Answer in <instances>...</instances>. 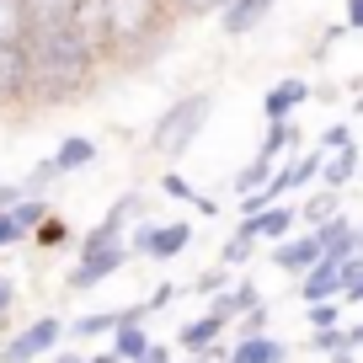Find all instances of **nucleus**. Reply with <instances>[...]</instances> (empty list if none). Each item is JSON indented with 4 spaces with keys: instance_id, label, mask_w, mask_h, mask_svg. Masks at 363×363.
Returning <instances> with one entry per match:
<instances>
[{
    "instance_id": "9",
    "label": "nucleus",
    "mask_w": 363,
    "mask_h": 363,
    "mask_svg": "<svg viewBox=\"0 0 363 363\" xmlns=\"http://www.w3.org/2000/svg\"><path fill=\"white\" fill-rule=\"evenodd\" d=\"M315 240H320V257L326 262H347V257L363 251V230L347 214H331L326 225H315Z\"/></svg>"
},
{
    "instance_id": "41",
    "label": "nucleus",
    "mask_w": 363,
    "mask_h": 363,
    "mask_svg": "<svg viewBox=\"0 0 363 363\" xmlns=\"http://www.w3.org/2000/svg\"><path fill=\"white\" fill-rule=\"evenodd\" d=\"M262 326H267V310H251V315H240V337H262Z\"/></svg>"
},
{
    "instance_id": "36",
    "label": "nucleus",
    "mask_w": 363,
    "mask_h": 363,
    "mask_svg": "<svg viewBox=\"0 0 363 363\" xmlns=\"http://www.w3.org/2000/svg\"><path fill=\"white\" fill-rule=\"evenodd\" d=\"M38 240H43V246H65V240H69V225H65V219H54V214H48L43 225H38Z\"/></svg>"
},
{
    "instance_id": "12",
    "label": "nucleus",
    "mask_w": 363,
    "mask_h": 363,
    "mask_svg": "<svg viewBox=\"0 0 363 363\" xmlns=\"http://www.w3.org/2000/svg\"><path fill=\"white\" fill-rule=\"evenodd\" d=\"M272 6H278V0H230L225 11H219V33L225 38H251L272 16Z\"/></svg>"
},
{
    "instance_id": "43",
    "label": "nucleus",
    "mask_w": 363,
    "mask_h": 363,
    "mask_svg": "<svg viewBox=\"0 0 363 363\" xmlns=\"http://www.w3.org/2000/svg\"><path fill=\"white\" fill-rule=\"evenodd\" d=\"M22 240V230H16V219L11 214H0V246H16Z\"/></svg>"
},
{
    "instance_id": "3",
    "label": "nucleus",
    "mask_w": 363,
    "mask_h": 363,
    "mask_svg": "<svg viewBox=\"0 0 363 363\" xmlns=\"http://www.w3.org/2000/svg\"><path fill=\"white\" fill-rule=\"evenodd\" d=\"M171 16V0H107V27H113V48H145L160 38Z\"/></svg>"
},
{
    "instance_id": "47",
    "label": "nucleus",
    "mask_w": 363,
    "mask_h": 363,
    "mask_svg": "<svg viewBox=\"0 0 363 363\" xmlns=\"http://www.w3.org/2000/svg\"><path fill=\"white\" fill-rule=\"evenodd\" d=\"M347 347H363V320H358V326H347Z\"/></svg>"
},
{
    "instance_id": "48",
    "label": "nucleus",
    "mask_w": 363,
    "mask_h": 363,
    "mask_svg": "<svg viewBox=\"0 0 363 363\" xmlns=\"http://www.w3.org/2000/svg\"><path fill=\"white\" fill-rule=\"evenodd\" d=\"M54 363H91V358H80V352H59Z\"/></svg>"
},
{
    "instance_id": "33",
    "label": "nucleus",
    "mask_w": 363,
    "mask_h": 363,
    "mask_svg": "<svg viewBox=\"0 0 363 363\" xmlns=\"http://www.w3.org/2000/svg\"><path fill=\"white\" fill-rule=\"evenodd\" d=\"M347 145H358V139H352V123H331L326 134L315 139V150H320V155H337V150H347Z\"/></svg>"
},
{
    "instance_id": "17",
    "label": "nucleus",
    "mask_w": 363,
    "mask_h": 363,
    "mask_svg": "<svg viewBox=\"0 0 363 363\" xmlns=\"http://www.w3.org/2000/svg\"><path fill=\"white\" fill-rule=\"evenodd\" d=\"M219 337H225V320L219 315H198V320H187V326L177 331V347H187V358H193V352H214Z\"/></svg>"
},
{
    "instance_id": "26",
    "label": "nucleus",
    "mask_w": 363,
    "mask_h": 363,
    "mask_svg": "<svg viewBox=\"0 0 363 363\" xmlns=\"http://www.w3.org/2000/svg\"><path fill=\"white\" fill-rule=\"evenodd\" d=\"M331 214H342V203H337V187H320V193H310L305 198V208H299V225H326Z\"/></svg>"
},
{
    "instance_id": "7",
    "label": "nucleus",
    "mask_w": 363,
    "mask_h": 363,
    "mask_svg": "<svg viewBox=\"0 0 363 363\" xmlns=\"http://www.w3.org/2000/svg\"><path fill=\"white\" fill-rule=\"evenodd\" d=\"M128 246L155 257V262H171L177 251L193 246V225H187V219H177V225H139V235L128 240Z\"/></svg>"
},
{
    "instance_id": "23",
    "label": "nucleus",
    "mask_w": 363,
    "mask_h": 363,
    "mask_svg": "<svg viewBox=\"0 0 363 363\" xmlns=\"http://www.w3.org/2000/svg\"><path fill=\"white\" fill-rule=\"evenodd\" d=\"M155 347V342H150V331H145V320H123V326L113 331V352L123 363H145V352Z\"/></svg>"
},
{
    "instance_id": "6",
    "label": "nucleus",
    "mask_w": 363,
    "mask_h": 363,
    "mask_svg": "<svg viewBox=\"0 0 363 363\" xmlns=\"http://www.w3.org/2000/svg\"><path fill=\"white\" fill-rule=\"evenodd\" d=\"M33 102V65H27V43H0V107Z\"/></svg>"
},
{
    "instance_id": "22",
    "label": "nucleus",
    "mask_w": 363,
    "mask_h": 363,
    "mask_svg": "<svg viewBox=\"0 0 363 363\" xmlns=\"http://www.w3.org/2000/svg\"><path fill=\"white\" fill-rule=\"evenodd\" d=\"M123 320H145V305H134V310H102V315H80L75 326V337H113Z\"/></svg>"
},
{
    "instance_id": "50",
    "label": "nucleus",
    "mask_w": 363,
    "mask_h": 363,
    "mask_svg": "<svg viewBox=\"0 0 363 363\" xmlns=\"http://www.w3.org/2000/svg\"><path fill=\"white\" fill-rule=\"evenodd\" d=\"M347 299H352V305H363V284H352V289H347Z\"/></svg>"
},
{
    "instance_id": "25",
    "label": "nucleus",
    "mask_w": 363,
    "mask_h": 363,
    "mask_svg": "<svg viewBox=\"0 0 363 363\" xmlns=\"http://www.w3.org/2000/svg\"><path fill=\"white\" fill-rule=\"evenodd\" d=\"M294 145H299V123H294V118H272L267 134H262V145H257V155L278 160L284 150H294Z\"/></svg>"
},
{
    "instance_id": "10",
    "label": "nucleus",
    "mask_w": 363,
    "mask_h": 363,
    "mask_svg": "<svg viewBox=\"0 0 363 363\" xmlns=\"http://www.w3.org/2000/svg\"><path fill=\"white\" fill-rule=\"evenodd\" d=\"M315 96V86L310 80H299V75H284V80H272L267 86V96H262V113H267V123L272 118H294L299 107Z\"/></svg>"
},
{
    "instance_id": "45",
    "label": "nucleus",
    "mask_w": 363,
    "mask_h": 363,
    "mask_svg": "<svg viewBox=\"0 0 363 363\" xmlns=\"http://www.w3.org/2000/svg\"><path fill=\"white\" fill-rule=\"evenodd\" d=\"M342 22H347L352 33H363V0H347V16H342Z\"/></svg>"
},
{
    "instance_id": "38",
    "label": "nucleus",
    "mask_w": 363,
    "mask_h": 363,
    "mask_svg": "<svg viewBox=\"0 0 363 363\" xmlns=\"http://www.w3.org/2000/svg\"><path fill=\"white\" fill-rule=\"evenodd\" d=\"M22 198H33V193H27V182H0V214H11Z\"/></svg>"
},
{
    "instance_id": "18",
    "label": "nucleus",
    "mask_w": 363,
    "mask_h": 363,
    "mask_svg": "<svg viewBox=\"0 0 363 363\" xmlns=\"http://www.w3.org/2000/svg\"><path fill=\"white\" fill-rule=\"evenodd\" d=\"M262 305V294H257V284H235V289H225V294H214V305H208V315H219L230 326V320H240V315H251V310Z\"/></svg>"
},
{
    "instance_id": "32",
    "label": "nucleus",
    "mask_w": 363,
    "mask_h": 363,
    "mask_svg": "<svg viewBox=\"0 0 363 363\" xmlns=\"http://www.w3.org/2000/svg\"><path fill=\"white\" fill-rule=\"evenodd\" d=\"M33 6V22H69L80 0H27Z\"/></svg>"
},
{
    "instance_id": "27",
    "label": "nucleus",
    "mask_w": 363,
    "mask_h": 363,
    "mask_svg": "<svg viewBox=\"0 0 363 363\" xmlns=\"http://www.w3.org/2000/svg\"><path fill=\"white\" fill-rule=\"evenodd\" d=\"M272 177H278V171H272V160H267V155H251V166L235 177V198H246V193H262V187H267Z\"/></svg>"
},
{
    "instance_id": "24",
    "label": "nucleus",
    "mask_w": 363,
    "mask_h": 363,
    "mask_svg": "<svg viewBox=\"0 0 363 363\" xmlns=\"http://www.w3.org/2000/svg\"><path fill=\"white\" fill-rule=\"evenodd\" d=\"M358 166H363V155H358V145H347V150H337V155H326V166H320V187H347L352 177H358Z\"/></svg>"
},
{
    "instance_id": "1",
    "label": "nucleus",
    "mask_w": 363,
    "mask_h": 363,
    "mask_svg": "<svg viewBox=\"0 0 363 363\" xmlns=\"http://www.w3.org/2000/svg\"><path fill=\"white\" fill-rule=\"evenodd\" d=\"M27 65H33V102L59 107V102L86 96V86L96 80L102 59L80 43L69 22H38L27 33Z\"/></svg>"
},
{
    "instance_id": "31",
    "label": "nucleus",
    "mask_w": 363,
    "mask_h": 363,
    "mask_svg": "<svg viewBox=\"0 0 363 363\" xmlns=\"http://www.w3.org/2000/svg\"><path fill=\"white\" fill-rule=\"evenodd\" d=\"M251 251H257V235L235 230V235L225 240V251H219V262H225V267H246V262H251Z\"/></svg>"
},
{
    "instance_id": "5",
    "label": "nucleus",
    "mask_w": 363,
    "mask_h": 363,
    "mask_svg": "<svg viewBox=\"0 0 363 363\" xmlns=\"http://www.w3.org/2000/svg\"><path fill=\"white\" fill-rule=\"evenodd\" d=\"M65 331H69V326H65L59 315H38L33 326H22L6 347H0V363H38L43 352L59 347V337H65Z\"/></svg>"
},
{
    "instance_id": "37",
    "label": "nucleus",
    "mask_w": 363,
    "mask_h": 363,
    "mask_svg": "<svg viewBox=\"0 0 363 363\" xmlns=\"http://www.w3.org/2000/svg\"><path fill=\"white\" fill-rule=\"evenodd\" d=\"M305 315H310V331H326V326H337V305H331V299H320V305H310Z\"/></svg>"
},
{
    "instance_id": "20",
    "label": "nucleus",
    "mask_w": 363,
    "mask_h": 363,
    "mask_svg": "<svg viewBox=\"0 0 363 363\" xmlns=\"http://www.w3.org/2000/svg\"><path fill=\"white\" fill-rule=\"evenodd\" d=\"M96 139H86V134H69V139H59V150H54V160H59V171L65 177H75V171H86V166H96Z\"/></svg>"
},
{
    "instance_id": "39",
    "label": "nucleus",
    "mask_w": 363,
    "mask_h": 363,
    "mask_svg": "<svg viewBox=\"0 0 363 363\" xmlns=\"http://www.w3.org/2000/svg\"><path fill=\"white\" fill-rule=\"evenodd\" d=\"M171 299H177V284H160V289H155V294H150V299H145V315H155V310H166V305H171Z\"/></svg>"
},
{
    "instance_id": "51",
    "label": "nucleus",
    "mask_w": 363,
    "mask_h": 363,
    "mask_svg": "<svg viewBox=\"0 0 363 363\" xmlns=\"http://www.w3.org/2000/svg\"><path fill=\"white\" fill-rule=\"evenodd\" d=\"M331 363H352V358H347V352H337V358H331Z\"/></svg>"
},
{
    "instance_id": "40",
    "label": "nucleus",
    "mask_w": 363,
    "mask_h": 363,
    "mask_svg": "<svg viewBox=\"0 0 363 363\" xmlns=\"http://www.w3.org/2000/svg\"><path fill=\"white\" fill-rule=\"evenodd\" d=\"M225 278H230V267L219 262L214 272H203V278H198V294H219V284H225Z\"/></svg>"
},
{
    "instance_id": "2",
    "label": "nucleus",
    "mask_w": 363,
    "mask_h": 363,
    "mask_svg": "<svg viewBox=\"0 0 363 363\" xmlns=\"http://www.w3.org/2000/svg\"><path fill=\"white\" fill-rule=\"evenodd\" d=\"M208 118H214V91H187V96H177V102L155 118V128H150V139H145L150 155H160V160L187 155V150L198 145V134L208 128Z\"/></svg>"
},
{
    "instance_id": "4",
    "label": "nucleus",
    "mask_w": 363,
    "mask_h": 363,
    "mask_svg": "<svg viewBox=\"0 0 363 363\" xmlns=\"http://www.w3.org/2000/svg\"><path fill=\"white\" fill-rule=\"evenodd\" d=\"M134 257V246H128V240H107V246H80V262L75 267H69V289H96L102 284V278H113L118 267H123V262Z\"/></svg>"
},
{
    "instance_id": "30",
    "label": "nucleus",
    "mask_w": 363,
    "mask_h": 363,
    "mask_svg": "<svg viewBox=\"0 0 363 363\" xmlns=\"http://www.w3.org/2000/svg\"><path fill=\"white\" fill-rule=\"evenodd\" d=\"M59 177H65V171H59V160H54V155H48V160H38V166H33V171H27V177H22V182H27V193H33V198H43V193H48V187H54V182H59Z\"/></svg>"
},
{
    "instance_id": "49",
    "label": "nucleus",
    "mask_w": 363,
    "mask_h": 363,
    "mask_svg": "<svg viewBox=\"0 0 363 363\" xmlns=\"http://www.w3.org/2000/svg\"><path fill=\"white\" fill-rule=\"evenodd\" d=\"M91 363H123V358H118V352H96Z\"/></svg>"
},
{
    "instance_id": "11",
    "label": "nucleus",
    "mask_w": 363,
    "mask_h": 363,
    "mask_svg": "<svg viewBox=\"0 0 363 363\" xmlns=\"http://www.w3.org/2000/svg\"><path fill=\"white\" fill-rule=\"evenodd\" d=\"M294 225H299V208L272 203V208H262V214L240 219L235 230H246V235H257V240H267V246H278V240H289V235H294Z\"/></svg>"
},
{
    "instance_id": "13",
    "label": "nucleus",
    "mask_w": 363,
    "mask_h": 363,
    "mask_svg": "<svg viewBox=\"0 0 363 363\" xmlns=\"http://www.w3.org/2000/svg\"><path fill=\"white\" fill-rule=\"evenodd\" d=\"M134 214H145V198H139V193H123V198H118V203L102 214V225L86 235V246H107V240H123V230L134 225Z\"/></svg>"
},
{
    "instance_id": "44",
    "label": "nucleus",
    "mask_w": 363,
    "mask_h": 363,
    "mask_svg": "<svg viewBox=\"0 0 363 363\" xmlns=\"http://www.w3.org/2000/svg\"><path fill=\"white\" fill-rule=\"evenodd\" d=\"M16 305V284H11V278H6V272H0V315H6V310H11Z\"/></svg>"
},
{
    "instance_id": "8",
    "label": "nucleus",
    "mask_w": 363,
    "mask_h": 363,
    "mask_svg": "<svg viewBox=\"0 0 363 363\" xmlns=\"http://www.w3.org/2000/svg\"><path fill=\"white\" fill-rule=\"evenodd\" d=\"M69 27H75V38L91 48L96 59L113 54V27H107V0H80L75 16H69Z\"/></svg>"
},
{
    "instance_id": "14",
    "label": "nucleus",
    "mask_w": 363,
    "mask_h": 363,
    "mask_svg": "<svg viewBox=\"0 0 363 363\" xmlns=\"http://www.w3.org/2000/svg\"><path fill=\"white\" fill-rule=\"evenodd\" d=\"M320 166H326V155L320 150H310V155H299V160H289L278 177H272V198L284 203L289 193H299V187H310V182H320Z\"/></svg>"
},
{
    "instance_id": "19",
    "label": "nucleus",
    "mask_w": 363,
    "mask_h": 363,
    "mask_svg": "<svg viewBox=\"0 0 363 363\" xmlns=\"http://www.w3.org/2000/svg\"><path fill=\"white\" fill-rule=\"evenodd\" d=\"M225 363H289V347L272 337H240Z\"/></svg>"
},
{
    "instance_id": "34",
    "label": "nucleus",
    "mask_w": 363,
    "mask_h": 363,
    "mask_svg": "<svg viewBox=\"0 0 363 363\" xmlns=\"http://www.w3.org/2000/svg\"><path fill=\"white\" fill-rule=\"evenodd\" d=\"M310 347H315V352H326V358H337V352H347V331H337V326L310 331Z\"/></svg>"
},
{
    "instance_id": "42",
    "label": "nucleus",
    "mask_w": 363,
    "mask_h": 363,
    "mask_svg": "<svg viewBox=\"0 0 363 363\" xmlns=\"http://www.w3.org/2000/svg\"><path fill=\"white\" fill-rule=\"evenodd\" d=\"M342 284H363V251H358V257H347V262H342Z\"/></svg>"
},
{
    "instance_id": "35",
    "label": "nucleus",
    "mask_w": 363,
    "mask_h": 363,
    "mask_svg": "<svg viewBox=\"0 0 363 363\" xmlns=\"http://www.w3.org/2000/svg\"><path fill=\"white\" fill-rule=\"evenodd\" d=\"M230 0H171V11L177 16H219Z\"/></svg>"
},
{
    "instance_id": "46",
    "label": "nucleus",
    "mask_w": 363,
    "mask_h": 363,
    "mask_svg": "<svg viewBox=\"0 0 363 363\" xmlns=\"http://www.w3.org/2000/svg\"><path fill=\"white\" fill-rule=\"evenodd\" d=\"M145 363H171V347H160V342H155V347L145 352Z\"/></svg>"
},
{
    "instance_id": "15",
    "label": "nucleus",
    "mask_w": 363,
    "mask_h": 363,
    "mask_svg": "<svg viewBox=\"0 0 363 363\" xmlns=\"http://www.w3.org/2000/svg\"><path fill=\"white\" fill-rule=\"evenodd\" d=\"M272 262H278L284 272H299V278H305V272L320 262V240H315V230H310V235H289V240H278V246H272Z\"/></svg>"
},
{
    "instance_id": "16",
    "label": "nucleus",
    "mask_w": 363,
    "mask_h": 363,
    "mask_svg": "<svg viewBox=\"0 0 363 363\" xmlns=\"http://www.w3.org/2000/svg\"><path fill=\"white\" fill-rule=\"evenodd\" d=\"M299 294H305V305H320V299H337V294H347V284H342V262H326V257H320L315 267L305 272Z\"/></svg>"
},
{
    "instance_id": "29",
    "label": "nucleus",
    "mask_w": 363,
    "mask_h": 363,
    "mask_svg": "<svg viewBox=\"0 0 363 363\" xmlns=\"http://www.w3.org/2000/svg\"><path fill=\"white\" fill-rule=\"evenodd\" d=\"M160 187H166V193H171V198H182V203H193V208H203V214H214V203H208V198H203V193H198L193 182H182V177H177V171H166V177H160Z\"/></svg>"
},
{
    "instance_id": "21",
    "label": "nucleus",
    "mask_w": 363,
    "mask_h": 363,
    "mask_svg": "<svg viewBox=\"0 0 363 363\" xmlns=\"http://www.w3.org/2000/svg\"><path fill=\"white\" fill-rule=\"evenodd\" d=\"M33 6L27 0H0V43H27L33 33Z\"/></svg>"
},
{
    "instance_id": "28",
    "label": "nucleus",
    "mask_w": 363,
    "mask_h": 363,
    "mask_svg": "<svg viewBox=\"0 0 363 363\" xmlns=\"http://www.w3.org/2000/svg\"><path fill=\"white\" fill-rule=\"evenodd\" d=\"M11 219H16V230H22V235H38V225L48 219V198H22V203L11 208Z\"/></svg>"
}]
</instances>
